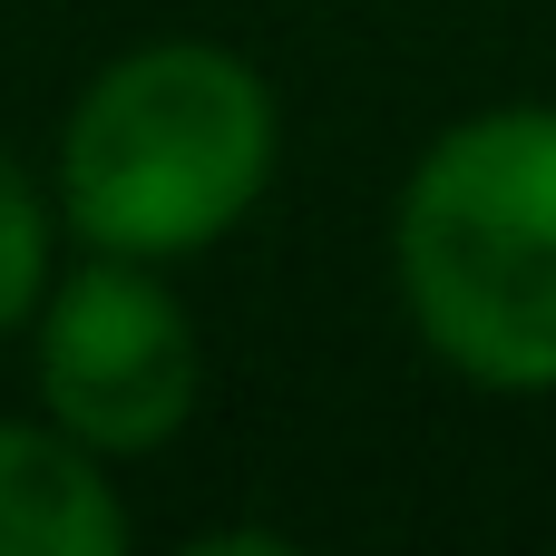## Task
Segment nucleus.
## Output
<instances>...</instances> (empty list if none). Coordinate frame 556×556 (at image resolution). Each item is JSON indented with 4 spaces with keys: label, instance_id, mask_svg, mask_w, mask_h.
Returning a JSON list of instances; mask_svg holds the SVG:
<instances>
[{
    "label": "nucleus",
    "instance_id": "1",
    "mask_svg": "<svg viewBox=\"0 0 556 556\" xmlns=\"http://www.w3.org/2000/svg\"><path fill=\"white\" fill-rule=\"evenodd\" d=\"M274 156H283V108L244 49L137 39L68 98L49 195L88 254L186 264L264 205Z\"/></svg>",
    "mask_w": 556,
    "mask_h": 556
},
{
    "label": "nucleus",
    "instance_id": "2",
    "mask_svg": "<svg viewBox=\"0 0 556 556\" xmlns=\"http://www.w3.org/2000/svg\"><path fill=\"white\" fill-rule=\"evenodd\" d=\"M420 352L498 401L556 391V108L508 98L440 127L391 205Z\"/></svg>",
    "mask_w": 556,
    "mask_h": 556
},
{
    "label": "nucleus",
    "instance_id": "3",
    "mask_svg": "<svg viewBox=\"0 0 556 556\" xmlns=\"http://www.w3.org/2000/svg\"><path fill=\"white\" fill-rule=\"evenodd\" d=\"M29 391L98 459L166 450L195 420V391H205V342H195L166 264L78 254L29 323Z\"/></svg>",
    "mask_w": 556,
    "mask_h": 556
},
{
    "label": "nucleus",
    "instance_id": "4",
    "mask_svg": "<svg viewBox=\"0 0 556 556\" xmlns=\"http://www.w3.org/2000/svg\"><path fill=\"white\" fill-rule=\"evenodd\" d=\"M88 440H68L49 410L0 420V556H127L137 518Z\"/></svg>",
    "mask_w": 556,
    "mask_h": 556
},
{
    "label": "nucleus",
    "instance_id": "5",
    "mask_svg": "<svg viewBox=\"0 0 556 556\" xmlns=\"http://www.w3.org/2000/svg\"><path fill=\"white\" fill-rule=\"evenodd\" d=\"M49 283H59V195L0 147V342L39 323Z\"/></svg>",
    "mask_w": 556,
    "mask_h": 556
}]
</instances>
